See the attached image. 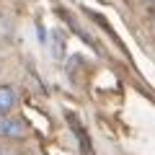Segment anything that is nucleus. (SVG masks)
Masks as SVG:
<instances>
[{
    "label": "nucleus",
    "mask_w": 155,
    "mask_h": 155,
    "mask_svg": "<svg viewBox=\"0 0 155 155\" xmlns=\"http://www.w3.org/2000/svg\"><path fill=\"white\" fill-rule=\"evenodd\" d=\"M13 104H16V91L11 85H0V116L5 111H11Z\"/></svg>",
    "instance_id": "f257e3e1"
},
{
    "label": "nucleus",
    "mask_w": 155,
    "mask_h": 155,
    "mask_svg": "<svg viewBox=\"0 0 155 155\" xmlns=\"http://www.w3.org/2000/svg\"><path fill=\"white\" fill-rule=\"evenodd\" d=\"M0 134H5V137H21L23 124L16 122V119H0Z\"/></svg>",
    "instance_id": "f03ea898"
},
{
    "label": "nucleus",
    "mask_w": 155,
    "mask_h": 155,
    "mask_svg": "<svg viewBox=\"0 0 155 155\" xmlns=\"http://www.w3.org/2000/svg\"><path fill=\"white\" fill-rule=\"evenodd\" d=\"M0 155H3V153H0Z\"/></svg>",
    "instance_id": "7ed1b4c3"
}]
</instances>
